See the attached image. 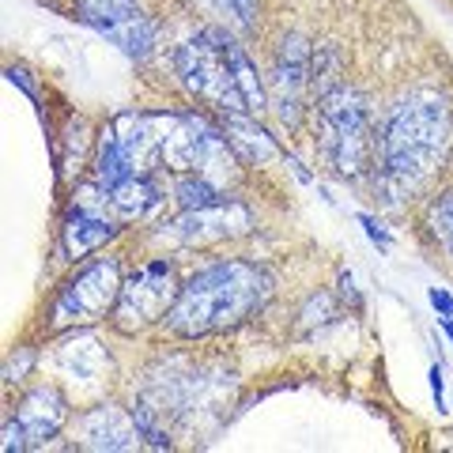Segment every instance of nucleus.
Masks as SVG:
<instances>
[{
    "label": "nucleus",
    "instance_id": "22",
    "mask_svg": "<svg viewBox=\"0 0 453 453\" xmlns=\"http://www.w3.org/2000/svg\"><path fill=\"white\" fill-rule=\"evenodd\" d=\"M31 442H27V431H23V423L19 419H4V453L12 449H27Z\"/></svg>",
    "mask_w": 453,
    "mask_h": 453
},
{
    "label": "nucleus",
    "instance_id": "21",
    "mask_svg": "<svg viewBox=\"0 0 453 453\" xmlns=\"http://www.w3.org/2000/svg\"><path fill=\"white\" fill-rule=\"evenodd\" d=\"M133 419H136L140 434H144V438H148V442H151L155 449H166V446H170L166 427H159V419H155V412H151L148 404H136V408H133Z\"/></svg>",
    "mask_w": 453,
    "mask_h": 453
},
{
    "label": "nucleus",
    "instance_id": "27",
    "mask_svg": "<svg viewBox=\"0 0 453 453\" xmlns=\"http://www.w3.org/2000/svg\"><path fill=\"white\" fill-rule=\"evenodd\" d=\"M431 389H434V401H438V412H442V366L431 371Z\"/></svg>",
    "mask_w": 453,
    "mask_h": 453
},
{
    "label": "nucleus",
    "instance_id": "26",
    "mask_svg": "<svg viewBox=\"0 0 453 453\" xmlns=\"http://www.w3.org/2000/svg\"><path fill=\"white\" fill-rule=\"evenodd\" d=\"M231 4L238 8V16H242L246 23H253V16H257V0H231Z\"/></svg>",
    "mask_w": 453,
    "mask_h": 453
},
{
    "label": "nucleus",
    "instance_id": "1",
    "mask_svg": "<svg viewBox=\"0 0 453 453\" xmlns=\"http://www.w3.org/2000/svg\"><path fill=\"white\" fill-rule=\"evenodd\" d=\"M449 140V106L434 91H416L401 106H393L378 136V181L389 193V201L412 196L427 186V178L446 163Z\"/></svg>",
    "mask_w": 453,
    "mask_h": 453
},
{
    "label": "nucleus",
    "instance_id": "24",
    "mask_svg": "<svg viewBox=\"0 0 453 453\" xmlns=\"http://www.w3.org/2000/svg\"><path fill=\"white\" fill-rule=\"evenodd\" d=\"M431 306H434V310H442L446 318H453V299H449L442 288H431Z\"/></svg>",
    "mask_w": 453,
    "mask_h": 453
},
{
    "label": "nucleus",
    "instance_id": "6",
    "mask_svg": "<svg viewBox=\"0 0 453 453\" xmlns=\"http://www.w3.org/2000/svg\"><path fill=\"white\" fill-rule=\"evenodd\" d=\"M174 299H178L174 295V265H170L166 257L151 261L121 283L118 306H113V325H118L121 333L148 329L151 321L170 314Z\"/></svg>",
    "mask_w": 453,
    "mask_h": 453
},
{
    "label": "nucleus",
    "instance_id": "18",
    "mask_svg": "<svg viewBox=\"0 0 453 453\" xmlns=\"http://www.w3.org/2000/svg\"><path fill=\"white\" fill-rule=\"evenodd\" d=\"M178 204L186 208V211H201V208H211V204H219V193H216V181H208L204 174H189L186 178H178Z\"/></svg>",
    "mask_w": 453,
    "mask_h": 453
},
{
    "label": "nucleus",
    "instance_id": "13",
    "mask_svg": "<svg viewBox=\"0 0 453 453\" xmlns=\"http://www.w3.org/2000/svg\"><path fill=\"white\" fill-rule=\"evenodd\" d=\"M98 35H106L113 46H121L129 57H144L151 53V46H155V27H151V19H144V16H129V19H113V23H91Z\"/></svg>",
    "mask_w": 453,
    "mask_h": 453
},
{
    "label": "nucleus",
    "instance_id": "16",
    "mask_svg": "<svg viewBox=\"0 0 453 453\" xmlns=\"http://www.w3.org/2000/svg\"><path fill=\"white\" fill-rule=\"evenodd\" d=\"M216 35H219V46H223V53H226V61H231V73H234V80H238V88H242L250 110H261V106H265V88H261V80H257V68H253V61L242 53V46H238L231 35L219 31V27H216Z\"/></svg>",
    "mask_w": 453,
    "mask_h": 453
},
{
    "label": "nucleus",
    "instance_id": "5",
    "mask_svg": "<svg viewBox=\"0 0 453 453\" xmlns=\"http://www.w3.org/2000/svg\"><path fill=\"white\" fill-rule=\"evenodd\" d=\"M121 268L113 257L106 261H95L88 268H80V273L65 283V291L57 295L53 303V329H76V325H88V321H98L113 314V306H118V295H121Z\"/></svg>",
    "mask_w": 453,
    "mask_h": 453
},
{
    "label": "nucleus",
    "instance_id": "3",
    "mask_svg": "<svg viewBox=\"0 0 453 453\" xmlns=\"http://www.w3.org/2000/svg\"><path fill=\"white\" fill-rule=\"evenodd\" d=\"M321 148L344 178H363L378 166V136L363 95L351 88H333L318 103Z\"/></svg>",
    "mask_w": 453,
    "mask_h": 453
},
{
    "label": "nucleus",
    "instance_id": "9",
    "mask_svg": "<svg viewBox=\"0 0 453 453\" xmlns=\"http://www.w3.org/2000/svg\"><path fill=\"white\" fill-rule=\"evenodd\" d=\"M65 416H68V404H65V396L57 393L53 386L31 389L23 396V404H19V423H23L27 442H31V446L46 442V438H53L57 431H61Z\"/></svg>",
    "mask_w": 453,
    "mask_h": 453
},
{
    "label": "nucleus",
    "instance_id": "25",
    "mask_svg": "<svg viewBox=\"0 0 453 453\" xmlns=\"http://www.w3.org/2000/svg\"><path fill=\"white\" fill-rule=\"evenodd\" d=\"M27 371H31V351H23V359H19V363H16V359L8 363V381H23L19 374H27Z\"/></svg>",
    "mask_w": 453,
    "mask_h": 453
},
{
    "label": "nucleus",
    "instance_id": "17",
    "mask_svg": "<svg viewBox=\"0 0 453 453\" xmlns=\"http://www.w3.org/2000/svg\"><path fill=\"white\" fill-rule=\"evenodd\" d=\"M133 174H136V170L129 163V155L121 151L113 129H106L103 140H98V155H95V181H98V186H106V189H113V186H121V181L133 178Z\"/></svg>",
    "mask_w": 453,
    "mask_h": 453
},
{
    "label": "nucleus",
    "instance_id": "8",
    "mask_svg": "<svg viewBox=\"0 0 453 453\" xmlns=\"http://www.w3.org/2000/svg\"><path fill=\"white\" fill-rule=\"evenodd\" d=\"M80 434L88 449H136L140 446V427L129 419L118 404H98L80 419Z\"/></svg>",
    "mask_w": 453,
    "mask_h": 453
},
{
    "label": "nucleus",
    "instance_id": "11",
    "mask_svg": "<svg viewBox=\"0 0 453 453\" xmlns=\"http://www.w3.org/2000/svg\"><path fill=\"white\" fill-rule=\"evenodd\" d=\"M113 234H118V226L106 216H95V211H83V208H76L61 226V242L68 257H88L98 246H106Z\"/></svg>",
    "mask_w": 453,
    "mask_h": 453
},
{
    "label": "nucleus",
    "instance_id": "12",
    "mask_svg": "<svg viewBox=\"0 0 453 453\" xmlns=\"http://www.w3.org/2000/svg\"><path fill=\"white\" fill-rule=\"evenodd\" d=\"M57 363H61V371H68V374L80 378V381H95L98 374H103V366L110 359H106L103 344H98L91 333H80V336L68 340L61 351H57Z\"/></svg>",
    "mask_w": 453,
    "mask_h": 453
},
{
    "label": "nucleus",
    "instance_id": "15",
    "mask_svg": "<svg viewBox=\"0 0 453 453\" xmlns=\"http://www.w3.org/2000/svg\"><path fill=\"white\" fill-rule=\"evenodd\" d=\"M155 201H159V189H155L144 174H133V178H125L121 186L110 189V208L118 211L121 219L148 216V211L155 208Z\"/></svg>",
    "mask_w": 453,
    "mask_h": 453
},
{
    "label": "nucleus",
    "instance_id": "2",
    "mask_svg": "<svg viewBox=\"0 0 453 453\" xmlns=\"http://www.w3.org/2000/svg\"><path fill=\"white\" fill-rule=\"evenodd\" d=\"M268 299L265 268L250 261H219L186 280L166 314V329L178 336H208L242 325Z\"/></svg>",
    "mask_w": 453,
    "mask_h": 453
},
{
    "label": "nucleus",
    "instance_id": "19",
    "mask_svg": "<svg viewBox=\"0 0 453 453\" xmlns=\"http://www.w3.org/2000/svg\"><path fill=\"white\" fill-rule=\"evenodd\" d=\"M80 12L88 23H113V19L140 16L136 0H80Z\"/></svg>",
    "mask_w": 453,
    "mask_h": 453
},
{
    "label": "nucleus",
    "instance_id": "28",
    "mask_svg": "<svg viewBox=\"0 0 453 453\" xmlns=\"http://www.w3.org/2000/svg\"><path fill=\"white\" fill-rule=\"evenodd\" d=\"M340 291H344L351 303H359V295H356V283H351V276H340Z\"/></svg>",
    "mask_w": 453,
    "mask_h": 453
},
{
    "label": "nucleus",
    "instance_id": "7",
    "mask_svg": "<svg viewBox=\"0 0 453 453\" xmlns=\"http://www.w3.org/2000/svg\"><path fill=\"white\" fill-rule=\"evenodd\" d=\"M310 83H314V53H310V46L299 35L283 38V46L276 53V68H273V98H276L280 118L288 125L299 121L303 95Z\"/></svg>",
    "mask_w": 453,
    "mask_h": 453
},
{
    "label": "nucleus",
    "instance_id": "23",
    "mask_svg": "<svg viewBox=\"0 0 453 453\" xmlns=\"http://www.w3.org/2000/svg\"><path fill=\"white\" fill-rule=\"evenodd\" d=\"M359 223L366 226V234H371V242H378L381 250H389V234L378 226V219H371V216H359Z\"/></svg>",
    "mask_w": 453,
    "mask_h": 453
},
{
    "label": "nucleus",
    "instance_id": "20",
    "mask_svg": "<svg viewBox=\"0 0 453 453\" xmlns=\"http://www.w3.org/2000/svg\"><path fill=\"white\" fill-rule=\"evenodd\" d=\"M427 223H431L434 238L442 242V250L453 257V193H442V196H438V201L431 204Z\"/></svg>",
    "mask_w": 453,
    "mask_h": 453
},
{
    "label": "nucleus",
    "instance_id": "10",
    "mask_svg": "<svg viewBox=\"0 0 453 453\" xmlns=\"http://www.w3.org/2000/svg\"><path fill=\"white\" fill-rule=\"evenodd\" d=\"M246 223H250V216H246L242 204L219 201V204H211V208L189 211V219L181 223V234H186V242H211V238L238 234Z\"/></svg>",
    "mask_w": 453,
    "mask_h": 453
},
{
    "label": "nucleus",
    "instance_id": "14",
    "mask_svg": "<svg viewBox=\"0 0 453 453\" xmlns=\"http://www.w3.org/2000/svg\"><path fill=\"white\" fill-rule=\"evenodd\" d=\"M226 140H231V148L242 155L246 163H265V159H273V140L265 136V129H257L246 113H226Z\"/></svg>",
    "mask_w": 453,
    "mask_h": 453
},
{
    "label": "nucleus",
    "instance_id": "29",
    "mask_svg": "<svg viewBox=\"0 0 453 453\" xmlns=\"http://www.w3.org/2000/svg\"><path fill=\"white\" fill-rule=\"evenodd\" d=\"M442 329H446V336L453 340V318H442Z\"/></svg>",
    "mask_w": 453,
    "mask_h": 453
},
{
    "label": "nucleus",
    "instance_id": "4",
    "mask_svg": "<svg viewBox=\"0 0 453 453\" xmlns=\"http://www.w3.org/2000/svg\"><path fill=\"white\" fill-rule=\"evenodd\" d=\"M178 73L196 98L211 103L219 113H250V103L231 73V61H226V53L219 46L216 27L189 38L186 46L178 50Z\"/></svg>",
    "mask_w": 453,
    "mask_h": 453
}]
</instances>
